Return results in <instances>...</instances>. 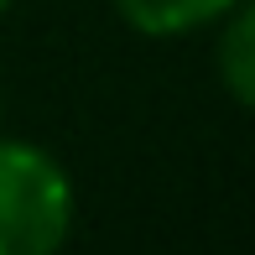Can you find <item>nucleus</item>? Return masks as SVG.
Returning <instances> with one entry per match:
<instances>
[{"instance_id":"obj_1","label":"nucleus","mask_w":255,"mask_h":255,"mask_svg":"<svg viewBox=\"0 0 255 255\" xmlns=\"http://www.w3.org/2000/svg\"><path fill=\"white\" fill-rule=\"evenodd\" d=\"M78 193L47 146L0 135V255H57L73 235Z\"/></svg>"},{"instance_id":"obj_2","label":"nucleus","mask_w":255,"mask_h":255,"mask_svg":"<svg viewBox=\"0 0 255 255\" xmlns=\"http://www.w3.org/2000/svg\"><path fill=\"white\" fill-rule=\"evenodd\" d=\"M110 5L130 31L167 42V37H193L203 26H219L245 0H110Z\"/></svg>"},{"instance_id":"obj_3","label":"nucleus","mask_w":255,"mask_h":255,"mask_svg":"<svg viewBox=\"0 0 255 255\" xmlns=\"http://www.w3.org/2000/svg\"><path fill=\"white\" fill-rule=\"evenodd\" d=\"M214 73L224 84V94L250 110L255 104V10L250 0L235 5L224 21H219V52H214Z\"/></svg>"},{"instance_id":"obj_4","label":"nucleus","mask_w":255,"mask_h":255,"mask_svg":"<svg viewBox=\"0 0 255 255\" xmlns=\"http://www.w3.org/2000/svg\"><path fill=\"white\" fill-rule=\"evenodd\" d=\"M10 5H16V0H0V21H5V10H10Z\"/></svg>"},{"instance_id":"obj_5","label":"nucleus","mask_w":255,"mask_h":255,"mask_svg":"<svg viewBox=\"0 0 255 255\" xmlns=\"http://www.w3.org/2000/svg\"><path fill=\"white\" fill-rule=\"evenodd\" d=\"M0 130H5V110H0Z\"/></svg>"}]
</instances>
